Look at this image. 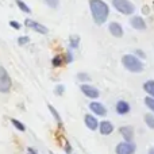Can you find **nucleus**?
<instances>
[{
  "label": "nucleus",
  "mask_w": 154,
  "mask_h": 154,
  "mask_svg": "<svg viewBox=\"0 0 154 154\" xmlns=\"http://www.w3.org/2000/svg\"><path fill=\"white\" fill-rule=\"evenodd\" d=\"M77 79H79L81 82H88V81H91V76L88 75V73H84V72L77 73Z\"/></svg>",
  "instance_id": "obj_23"
},
{
  "label": "nucleus",
  "mask_w": 154,
  "mask_h": 154,
  "mask_svg": "<svg viewBox=\"0 0 154 154\" xmlns=\"http://www.w3.org/2000/svg\"><path fill=\"white\" fill-rule=\"evenodd\" d=\"M73 61V54L70 53V51H68L66 56H65V62H68V64H70V62Z\"/></svg>",
  "instance_id": "obj_27"
},
{
  "label": "nucleus",
  "mask_w": 154,
  "mask_h": 154,
  "mask_svg": "<svg viewBox=\"0 0 154 154\" xmlns=\"http://www.w3.org/2000/svg\"><path fill=\"white\" fill-rule=\"evenodd\" d=\"M10 26L12 27V29H15V30L20 29V23H18V22H15V20H10Z\"/></svg>",
  "instance_id": "obj_28"
},
{
  "label": "nucleus",
  "mask_w": 154,
  "mask_h": 154,
  "mask_svg": "<svg viewBox=\"0 0 154 154\" xmlns=\"http://www.w3.org/2000/svg\"><path fill=\"white\" fill-rule=\"evenodd\" d=\"M15 3H16V5H18L19 8H20L23 12H26V14H30L31 12V10H30V7L26 4L24 2H22V0H15Z\"/></svg>",
  "instance_id": "obj_20"
},
{
  "label": "nucleus",
  "mask_w": 154,
  "mask_h": 154,
  "mask_svg": "<svg viewBox=\"0 0 154 154\" xmlns=\"http://www.w3.org/2000/svg\"><path fill=\"white\" fill-rule=\"evenodd\" d=\"M115 109H116V112L119 115H127L128 112L131 111V107L126 100H118L116 106H115Z\"/></svg>",
  "instance_id": "obj_13"
},
{
  "label": "nucleus",
  "mask_w": 154,
  "mask_h": 154,
  "mask_svg": "<svg viewBox=\"0 0 154 154\" xmlns=\"http://www.w3.org/2000/svg\"><path fill=\"white\" fill-rule=\"evenodd\" d=\"M12 87V81L5 68L0 66V93H8Z\"/></svg>",
  "instance_id": "obj_4"
},
{
  "label": "nucleus",
  "mask_w": 154,
  "mask_h": 154,
  "mask_svg": "<svg viewBox=\"0 0 154 154\" xmlns=\"http://www.w3.org/2000/svg\"><path fill=\"white\" fill-rule=\"evenodd\" d=\"M43 2H45L50 8H57L60 4V0H43Z\"/></svg>",
  "instance_id": "obj_24"
},
{
  "label": "nucleus",
  "mask_w": 154,
  "mask_h": 154,
  "mask_svg": "<svg viewBox=\"0 0 154 154\" xmlns=\"http://www.w3.org/2000/svg\"><path fill=\"white\" fill-rule=\"evenodd\" d=\"M108 30H109V32H111L114 37H116V38H120V37H123V27L120 26L118 22H111L109 23V26H108Z\"/></svg>",
  "instance_id": "obj_14"
},
{
  "label": "nucleus",
  "mask_w": 154,
  "mask_h": 154,
  "mask_svg": "<svg viewBox=\"0 0 154 154\" xmlns=\"http://www.w3.org/2000/svg\"><path fill=\"white\" fill-rule=\"evenodd\" d=\"M145 123L147 125V127L154 130V114H146L145 115Z\"/></svg>",
  "instance_id": "obj_17"
},
{
  "label": "nucleus",
  "mask_w": 154,
  "mask_h": 154,
  "mask_svg": "<svg viewBox=\"0 0 154 154\" xmlns=\"http://www.w3.org/2000/svg\"><path fill=\"white\" fill-rule=\"evenodd\" d=\"M122 64L131 73H141L143 70V62L135 54H125L122 58Z\"/></svg>",
  "instance_id": "obj_2"
},
{
  "label": "nucleus",
  "mask_w": 154,
  "mask_h": 154,
  "mask_svg": "<svg viewBox=\"0 0 154 154\" xmlns=\"http://www.w3.org/2000/svg\"><path fill=\"white\" fill-rule=\"evenodd\" d=\"M64 91H65V87L62 84H60V85H57V87H56L54 93H56L57 96H61V95H64Z\"/></svg>",
  "instance_id": "obj_25"
},
{
  "label": "nucleus",
  "mask_w": 154,
  "mask_h": 154,
  "mask_svg": "<svg viewBox=\"0 0 154 154\" xmlns=\"http://www.w3.org/2000/svg\"><path fill=\"white\" fill-rule=\"evenodd\" d=\"M143 91L147 93V96L154 99V80H149L143 84Z\"/></svg>",
  "instance_id": "obj_15"
},
{
  "label": "nucleus",
  "mask_w": 154,
  "mask_h": 154,
  "mask_svg": "<svg viewBox=\"0 0 154 154\" xmlns=\"http://www.w3.org/2000/svg\"><path fill=\"white\" fill-rule=\"evenodd\" d=\"M64 62H65V60H64V57L62 56H56L53 60H51V64H53V66H56V68L61 66Z\"/></svg>",
  "instance_id": "obj_21"
},
{
  "label": "nucleus",
  "mask_w": 154,
  "mask_h": 154,
  "mask_svg": "<svg viewBox=\"0 0 154 154\" xmlns=\"http://www.w3.org/2000/svg\"><path fill=\"white\" fill-rule=\"evenodd\" d=\"M134 54H135L138 58H141V60L142 58H146V54H145L142 50H139V49H138V50H135V53H134Z\"/></svg>",
  "instance_id": "obj_29"
},
{
  "label": "nucleus",
  "mask_w": 154,
  "mask_h": 154,
  "mask_svg": "<svg viewBox=\"0 0 154 154\" xmlns=\"http://www.w3.org/2000/svg\"><path fill=\"white\" fill-rule=\"evenodd\" d=\"M50 154H54V153H53V152H50Z\"/></svg>",
  "instance_id": "obj_33"
},
{
  "label": "nucleus",
  "mask_w": 154,
  "mask_h": 154,
  "mask_svg": "<svg viewBox=\"0 0 154 154\" xmlns=\"http://www.w3.org/2000/svg\"><path fill=\"white\" fill-rule=\"evenodd\" d=\"M27 153H29V154H38L37 150L32 149V147H29V149H27Z\"/></svg>",
  "instance_id": "obj_31"
},
{
  "label": "nucleus",
  "mask_w": 154,
  "mask_h": 154,
  "mask_svg": "<svg viewBox=\"0 0 154 154\" xmlns=\"http://www.w3.org/2000/svg\"><path fill=\"white\" fill-rule=\"evenodd\" d=\"M147 154H154V146H153V147H150L149 152H147Z\"/></svg>",
  "instance_id": "obj_32"
},
{
  "label": "nucleus",
  "mask_w": 154,
  "mask_h": 154,
  "mask_svg": "<svg viewBox=\"0 0 154 154\" xmlns=\"http://www.w3.org/2000/svg\"><path fill=\"white\" fill-rule=\"evenodd\" d=\"M119 133H120V135L123 137L125 141L131 142L134 139V128L131 127V126H122V127L119 128Z\"/></svg>",
  "instance_id": "obj_12"
},
{
  "label": "nucleus",
  "mask_w": 154,
  "mask_h": 154,
  "mask_svg": "<svg viewBox=\"0 0 154 154\" xmlns=\"http://www.w3.org/2000/svg\"><path fill=\"white\" fill-rule=\"evenodd\" d=\"M80 45V37H77V35H72V37L69 38V46L72 49H77Z\"/></svg>",
  "instance_id": "obj_19"
},
{
  "label": "nucleus",
  "mask_w": 154,
  "mask_h": 154,
  "mask_svg": "<svg viewBox=\"0 0 154 154\" xmlns=\"http://www.w3.org/2000/svg\"><path fill=\"white\" fill-rule=\"evenodd\" d=\"M89 10L96 24H103L109 15V7L103 0H89Z\"/></svg>",
  "instance_id": "obj_1"
},
{
  "label": "nucleus",
  "mask_w": 154,
  "mask_h": 154,
  "mask_svg": "<svg viewBox=\"0 0 154 154\" xmlns=\"http://www.w3.org/2000/svg\"><path fill=\"white\" fill-rule=\"evenodd\" d=\"M143 101H145V104H146L147 108H149L152 112H154V99L150 97V96H146Z\"/></svg>",
  "instance_id": "obj_22"
},
{
  "label": "nucleus",
  "mask_w": 154,
  "mask_h": 154,
  "mask_svg": "<svg viewBox=\"0 0 154 154\" xmlns=\"http://www.w3.org/2000/svg\"><path fill=\"white\" fill-rule=\"evenodd\" d=\"M130 24H131V27H134V29L138 30V31L146 30V22H145V19L142 18V16L134 15L133 18L130 19Z\"/></svg>",
  "instance_id": "obj_9"
},
{
  "label": "nucleus",
  "mask_w": 154,
  "mask_h": 154,
  "mask_svg": "<svg viewBox=\"0 0 154 154\" xmlns=\"http://www.w3.org/2000/svg\"><path fill=\"white\" fill-rule=\"evenodd\" d=\"M135 152H137V145L133 141L120 142V143L116 145V149H115L116 154H135Z\"/></svg>",
  "instance_id": "obj_5"
},
{
  "label": "nucleus",
  "mask_w": 154,
  "mask_h": 154,
  "mask_svg": "<svg viewBox=\"0 0 154 154\" xmlns=\"http://www.w3.org/2000/svg\"><path fill=\"white\" fill-rule=\"evenodd\" d=\"M30 42V38L27 37V35H24V37H19V39H18V43L19 45H26V43H29Z\"/></svg>",
  "instance_id": "obj_26"
},
{
  "label": "nucleus",
  "mask_w": 154,
  "mask_h": 154,
  "mask_svg": "<svg viewBox=\"0 0 154 154\" xmlns=\"http://www.w3.org/2000/svg\"><path fill=\"white\" fill-rule=\"evenodd\" d=\"M11 123H12V126L16 128V130H19V131H26V127H24V125L22 122H19L18 119H14V118H11Z\"/></svg>",
  "instance_id": "obj_18"
},
{
  "label": "nucleus",
  "mask_w": 154,
  "mask_h": 154,
  "mask_svg": "<svg viewBox=\"0 0 154 154\" xmlns=\"http://www.w3.org/2000/svg\"><path fill=\"white\" fill-rule=\"evenodd\" d=\"M24 24H26L29 29H31L32 31L38 32V34H48L49 29L46 26H43L42 23H38L37 20H32V19H26L24 20Z\"/></svg>",
  "instance_id": "obj_6"
},
{
  "label": "nucleus",
  "mask_w": 154,
  "mask_h": 154,
  "mask_svg": "<svg viewBox=\"0 0 154 154\" xmlns=\"http://www.w3.org/2000/svg\"><path fill=\"white\" fill-rule=\"evenodd\" d=\"M84 123L91 131H95L99 128V120L96 119V116H93V115H91V114L84 116Z\"/></svg>",
  "instance_id": "obj_11"
},
{
  "label": "nucleus",
  "mask_w": 154,
  "mask_h": 154,
  "mask_svg": "<svg viewBox=\"0 0 154 154\" xmlns=\"http://www.w3.org/2000/svg\"><path fill=\"white\" fill-rule=\"evenodd\" d=\"M99 131L101 135H109L114 131V125L109 120H101L99 122Z\"/></svg>",
  "instance_id": "obj_10"
},
{
  "label": "nucleus",
  "mask_w": 154,
  "mask_h": 154,
  "mask_svg": "<svg viewBox=\"0 0 154 154\" xmlns=\"http://www.w3.org/2000/svg\"><path fill=\"white\" fill-rule=\"evenodd\" d=\"M65 153H66V154L72 153V146L69 145V142H66V143H65Z\"/></svg>",
  "instance_id": "obj_30"
},
{
  "label": "nucleus",
  "mask_w": 154,
  "mask_h": 154,
  "mask_svg": "<svg viewBox=\"0 0 154 154\" xmlns=\"http://www.w3.org/2000/svg\"><path fill=\"white\" fill-rule=\"evenodd\" d=\"M80 91L82 92V95L87 96V97H89V99H97L99 96H100L99 89L96 87H93V85H91V84H82L81 87H80Z\"/></svg>",
  "instance_id": "obj_7"
},
{
  "label": "nucleus",
  "mask_w": 154,
  "mask_h": 154,
  "mask_svg": "<svg viewBox=\"0 0 154 154\" xmlns=\"http://www.w3.org/2000/svg\"><path fill=\"white\" fill-rule=\"evenodd\" d=\"M48 108H49V111L51 112V115H53V118L56 119V122H57V125H58V127H62V119H61V116H60V114H58V111H57L56 108H54L51 104H49L48 106Z\"/></svg>",
  "instance_id": "obj_16"
},
{
  "label": "nucleus",
  "mask_w": 154,
  "mask_h": 154,
  "mask_svg": "<svg viewBox=\"0 0 154 154\" xmlns=\"http://www.w3.org/2000/svg\"><path fill=\"white\" fill-rule=\"evenodd\" d=\"M89 109L97 116H106L107 115V108L100 103V101H91L89 103Z\"/></svg>",
  "instance_id": "obj_8"
},
{
  "label": "nucleus",
  "mask_w": 154,
  "mask_h": 154,
  "mask_svg": "<svg viewBox=\"0 0 154 154\" xmlns=\"http://www.w3.org/2000/svg\"><path fill=\"white\" fill-rule=\"evenodd\" d=\"M112 5L118 12L123 15H133L135 11V5L130 0H112Z\"/></svg>",
  "instance_id": "obj_3"
}]
</instances>
